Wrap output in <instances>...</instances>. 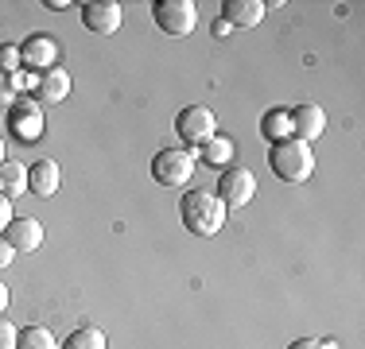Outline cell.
I'll use <instances>...</instances> for the list:
<instances>
[{
    "label": "cell",
    "mask_w": 365,
    "mask_h": 349,
    "mask_svg": "<svg viewBox=\"0 0 365 349\" xmlns=\"http://www.w3.org/2000/svg\"><path fill=\"white\" fill-rule=\"evenodd\" d=\"M179 217L187 225V233L195 237H214L225 225V206L214 190H187L179 198Z\"/></svg>",
    "instance_id": "obj_1"
},
{
    "label": "cell",
    "mask_w": 365,
    "mask_h": 349,
    "mask_svg": "<svg viewBox=\"0 0 365 349\" xmlns=\"http://www.w3.org/2000/svg\"><path fill=\"white\" fill-rule=\"evenodd\" d=\"M268 167H272V174L284 182H307L311 171H315V152H311V144H303V140H280V144H272V152H268Z\"/></svg>",
    "instance_id": "obj_2"
},
{
    "label": "cell",
    "mask_w": 365,
    "mask_h": 349,
    "mask_svg": "<svg viewBox=\"0 0 365 349\" xmlns=\"http://www.w3.org/2000/svg\"><path fill=\"white\" fill-rule=\"evenodd\" d=\"M152 16H155V28L163 35H171V39H187V35L198 28L195 0H155Z\"/></svg>",
    "instance_id": "obj_3"
},
{
    "label": "cell",
    "mask_w": 365,
    "mask_h": 349,
    "mask_svg": "<svg viewBox=\"0 0 365 349\" xmlns=\"http://www.w3.org/2000/svg\"><path fill=\"white\" fill-rule=\"evenodd\" d=\"M190 174H195V155L187 152V147H163V152H155L152 160V179L160 182V187H187Z\"/></svg>",
    "instance_id": "obj_4"
},
{
    "label": "cell",
    "mask_w": 365,
    "mask_h": 349,
    "mask_svg": "<svg viewBox=\"0 0 365 349\" xmlns=\"http://www.w3.org/2000/svg\"><path fill=\"white\" fill-rule=\"evenodd\" d=\"M175 136L190 147H202L206 140L218 136V117H214L206 105H187V109L175 117Z\"/></svg>",
    "instance_id": "obj_5"
},
{
    "label": "cell",
    "mask_w": 365,
    "mask_h": 349,
    "mask_svg": "<svg viewBox=\"0 0 365 349\" xmlns=\"http://www.w3.org/2000/svg\"><path fill=\"white\" fill-rule=\"evenodd\" d=\"M214 194L222 198V206L225 209H237V206H249V198L257 194V174L249 171V167H225L218 174V190Z\"/></svg>",
    "instance_id": "obj_6"
},
{
    "label": "cell",
    "mask_w": 365,
    "mask_h": 349,
    "mask_svg": "<svg viewBox=\"0 0 365 349\" xmlns=\"http://www.w3.org/2000/svg\"><path fill=\"white\" fill-rule=\"evenodd\" d=\"M120 20H125V8H120L117 0H90V4H82V24H86V31H93V35L120 31Z\"/></svg>",
    "instance_id": "obj_7"
},
{
    "label": "cell",
    "mask_w": 365,
    "mask_h": 349,
    "mask_svg": "<svg viewBox=\"0 0 365 349\" xmlns=\"http://www.w3.org/2000/svg\"><path fill=\"white\" fill-rule=\"evenodd\" d=\"M20 63L31 66V70H51V66L58 63V43H55V35L39 31V35H31V39H24V43H20Z\"/></svg>",
    "instance_id": "obj_8"
},
{
    "label": "cell",
    "mask_w": 365,
    "mask_h": 349,
    "mask_svg": "<svg viewBox=\"0 0 365 349\" xmlns=\"http://www.w3.org/2000/svg\"><path fill=\"white\" fill-rule=\"evenodd\" d=\"M292 117V140H303V144H315L319 136L327 132V113L319 105H299V109L288 113Z\"/></svg>",
    "instance_id": "obj_9"
},
{
    "label": "cell",
    "mask_w": 365,
    "mask_h": 349,
    "mask_svg": "<svg viewBox=\"0 0 365 349\" xmlns=\"http://www.w3.org/2000/svg\"><path fill=\"white\" fill-rule=\"evenodd\" d=\"M8 125H12V132L20 136L24 144L39 140V136H43V109H39V101H16Z\"/></svg>",
    "instance_id": "obj_10"
},
{
    "label": "cell",
    "mask_w": 365,
    "mask_h": 349,
    "mask_svg": "<svg viewBox=\"0 0 365 349\" xmlns=\"http://www.w3.org/2000/svg\"><path fill=\"white\" fill-rule=\"evenodd\" d=\"M268 4L264 0H222V20L230 28H257L264 20Z\"/></svg>",
    "instance_id": "obj_11"
},
{
    "label": "cell",
    "mask_w": 365,
    "mask_h": 349,
    "mask_svg": "<svg viewBox=\"0 0 365 349\" xmlns=\"http://www.w3.org/2000/svg\"><path fill=\"white\" fill-rule=\"evenodd\" d=\"M66 98H71V74L58 66L43 70V74L36 78V101L43 105H63Z\"/></svg>",
    "instance_id": "obj_12"
},
{
    "label": "cell",
    "mask_w": 365,
    "mask_h": 349,
    "mask_svg": "<svg viewBox=\"0 0 365 349\" xmlns=\"http://www.w3.org/2000/svg\"><path fill=\"white\" fill-rule=\"evenodd\" d=\"M4 241L12 244L16 252H36L43 244V225L36 217H12V225L4 229Z\"/></svg>",
    "instance_id": "obj_13"
},
{
    "label": "cell",
    "mask_w": 365,
    "mask_h": 349,
    "mask_svg": "<svg viewBox=\"0 0 365 349\" xmlns=\"http://www.w3.org/2000/svg\"><path fill=\"white\" fill-rule=\"evenodd\" d=\"M58 187H63V171H58L55 160L31 163V171H28V190H31V194H36V198H51V194H58Z\"/></svg>",
    "instance_id": "obj_14"
},
{
    "label": "cell",
    "mask_w": 365,
    "mask_h": 349,
    "mask_svg": "<svg viewBox=\"0 0 365 349\" xmlns=\"http://www.w3.org/2000/svg\"><path fill=\"white\" fill-rule=\"evenodd\" d=\"M0 194H4L8 202L28 194V167H24V163H16V160L0 163Z\"/></svg>",
    "instance_id": "obj_15"
},
{
    "label": "cell",
    "mask_w": 365,
    "mask_h": 349,
    "mask_svg": "<svg viewBox=\"0 0 365 349\" xmlns=\"http://www.w3.org/2000/svg\"><path fill=\"white\" fill-rule=\"evenodd\" d=\"M260 136H264L268 144L292 140V117H288V109H268L264 117H260Z\"/></svg>",
    "instance_id": "obj_16"
},
{
    "label": "cell",
    "mask_w": 365,
    "mask_h": 349,
    "mask_svg": "<svg viewBox=\"0 0 365 349\" xmlns=\"http://www.w3.org/2000/svg\"><path fill=\"white\" fill-rule=\"evenodd\" d=\"M233 152H237V147H233V140H225V136H214V140H206L202 144V163H210L214 171H225V167H233Z\"/></svg>",
    "instance_id": "obj_17"
},
{
    "label": "cell",
    "mask_w": 365,
    "mask_h": 349,
    "mask_svg": "<svg viewBox=\"0 0 365 349\" xmlns=\"http://www.w3.org/2000/svg\"><path fill=\"white\" fill-rule=\"evenodd\" d=\"M63 349H106V334L98 326H78L63 338Z\"/></svg>",
    "instance_id": "obj_18"
},
{
    "label": "cell",
    "mask_w": 365,
    "mask_h": 349,
    "mask_svg": "<svg viewBox=\"0 0 365 349\" xmlns=\"http://www.w3.org/2000/svg\"><path fill=\"white\" fill-rule=\"evenodd\" d=\"M16 349H58V345H55V334L47 326H28L16 338Z\"/></svg>",
    "instance_id": "obj_19"
},
{
    "label": "cell",
    "mask_w": 365,
    "mask_h": 349,
    "mask_svg": "<svg viewBox=\"0 0 365 349\" xmlns=\"http://www.w3.org/2000/svg\"><path fill=\"white\" fill-rule=\"evenodd\" d=\"M16 70H24L20 47H16V43H4V47H0V74H16Z\"/></svg>",
    "instance_id": "obj_20"
},
{
    "label": "cell",
    "mask_w": 365,
    "mask_h": 349,
    "mask_svg": "<svg viewBox=\"0 0 365 349\" xmlns=\"http://www.w3.org/2000/svg\"><path fill=\"white\" fill-rule=\"evenodd\" d=\"M16 338H20V330L8 318H0V349H16Z\"/></svg>",
    "instance_id": "obj_21"
},
{
    "label": "cell",
    "mask_w": 365,
    "mask_h": 349,
    "mask_svg": "<svg viewBox=\"0 0 365 349\" xmlns=\"http://www.w3.org/2000/svg\"><path fill=\"white\" fill-rule=\"evenodd\" d=\"M0 105H16V90H12V78L0 74Z\"/></svg>",
    "instance_id": "obj_22"
},
{
    "label": "cell",
    "mask_w": 365,
    "mask_h": 349,
    "mask_svg": "<svg viewBox=\"0 0 365 349\" xmlns=\"http://www.w3.org/2000/svg\"><path fill=\"white\" fill-rule=\"evenodd\" d=\"M8 225H12V202H8V198H0V233H4Z\"/></svg>",
    "instance_id": "obj_23"
},
{
    "label": "cell",
    "mask_w": 365,
    "mask_h": 349,
    "mask_svg": "<svg viewBox=\"0 0 365 349\" xmlns=\"http://www.w3.org/2000/svg\"><path fill=\"white\" fill-rule=\"evenodd\" d=\"M12 260H16V249H12V244H8L4 237H0V268H8Z\"/></svg>",
    "instance_id": "obj_24"
},
{
    "label": "cell",
    "mask_w": 365,
    "mask_h": 349,
    "mask_svg": "<svg viewBox=\"0 0 365 349\" xmlns=\"http://www.w3.org/2000/svg\"><path fill=\"white\" fill-rule=\"evenodd\" d=\"M288 349H323V342H319V338H299V342H292Z\"/></svg>",
    "instance_id": "obj_25"
},
{
    "label": "cell",
    "mask_w": 365,
    "mask_h": 349,
    "mask_svg": "<svg viewBox=\"0 0 365 349\" xmlns=\"http://www.w3.org/2000/svg\"><path fill=\"white\" fill-rule=\"evenodd\" d=\"M218 35H230V24L225 20H214V39H218Z\"/></svg>",
    "instance_id": "obj_26"
},
{
    "label": "cell",
    "mask_w": 365,
    "mask_h": 349,
    "mask_svg": "<svg viewBox=\"0 0 365 349\" xmlns=\"http://www.w3.org/2000/svg\"><path fill=\"white\" fill-rule=\"evenodd\" d=\"M43 8H51V12H63V8H71V4H66V0H47Z\"/></svg>",
    "instance_id": "obj_27"
},
{
    "label": "cell",
    "mask_w": 365,
    "mask_h": 349,
    "mask_svg": "<svg viewBox=\"0 0 365 349\" xmlns=\"http://www.w3.org/2000/svg\"><path fill=\"white\" fill-rule=\"evenodd\" d=\"M4 311H8V287L0 283V314H4Z\"/></svg>",
    "instance_id": "obj_28"
},
{
    "label": "cell",
    "mask_w": 365,
    "mask_h": 349,
    "mask_svg": "<svg viewBox=\"0 0 365 349\" xmlns=\"http://www.w3.org/2000/svg\"><path fill=\"white\" fill-rule=\"evenodd\" d=\"M323 349H338V342L334 338H323Z\"/></svg>",
    "instance_id": "obj_29"
},
{
    "label": "cell",
    "mask_w": 365,
    "mask_h": 349,
    "mask_svg": "<svg viewBox=\"0 0 365 349\" xmlns=\"http://www.w3.org/2000/svg\"><path fill=\"white\" fill-rule=\"evenodd\" d=\"M0 163H4V144H0Z\"/></svg>",
    "instance_id": "obj_30"
}]
</instances>
